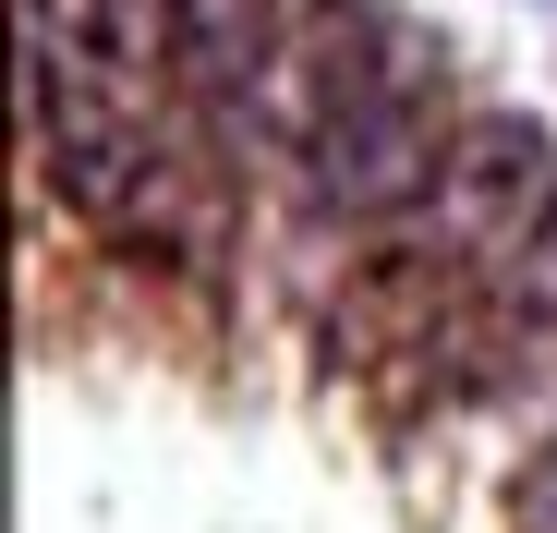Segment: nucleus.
<instances>
[{
    "label": "nucleus",
    "mask_w": 557,
    "mask_h": 533,
    "mask_svg": "<svg viewBox=\"0 0 557 533\" xmlns=\"http://www.w3.org/2000/svg\"><path fill=\"white\" fill-rule=\"evenodd\" d=\"M448 134L460 122L436 110V85L412 61H388V73H363L339 98V122L304 146V183H315L327 219H412L448 183Z\"/></svg>",
    "instance_id": "f257e3e1"
},
{
    "label": "nucleus",
    "mask_w": 557,
    "mask_h": 533,
    "mask_svg": "<svg viewBox=\"0 0 557 533\" xmlns=\"http://www.w3.org/2000/svg\"><path fill=\"white\" fill-rule=\"evenodd\" d=\"M557 195V158H545V122L533 110H473L448 134V183H436V207L460 219V231H509V219H533Z\"/></svg>",
    "instance_id": "f03ea898"
},
{
    "label": "nucleus",
    "mask_w": 557,
    "mask_h": 533,
    "mask_svg": "<svg viewBox=\"0 0 557 533\" xmlns=\"http://www.w3.org/2000/svg\"><path fill=\"white\" fill-rule=\"evenodd\" d=\"M182 13V49H170V85L182 98H207L219 122L255 98V73L278 61V37H292V13L278 0H170Z\"/></svg>",
    "instance_id": "7ed1b4c3"
},
{
    "label": "nucleus",
    "mask_w": 557,
    "mask_h": 533,
    "mask_svg": "<svg viewBox=\"0 0 557 533\" xmlns=\"http://www.w3.org/2000/svg\"><path fill=\"white\" fill-rule=\"evenodd\" d=\"M521 292H533V303L557 315V195H545V207L521 219Z\"/></svg>",
    "instance_id": "20e7f679"
}]
</instances>
